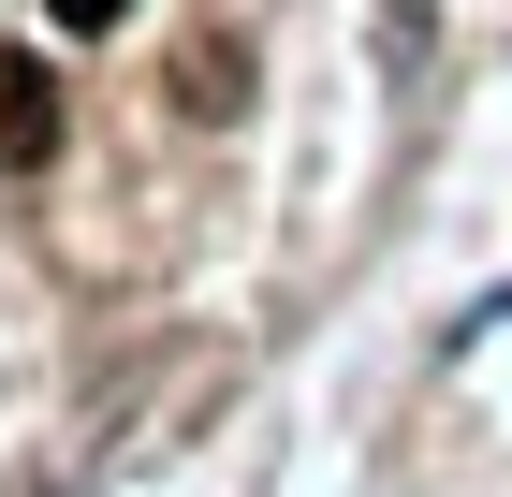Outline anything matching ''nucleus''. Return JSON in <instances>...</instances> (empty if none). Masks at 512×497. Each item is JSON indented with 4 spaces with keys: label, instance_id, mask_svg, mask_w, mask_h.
I'll list each match as a JSON object with an SVG mask.
<instances>
[{
    "label": "nucleus",
    "instance_id": "f257e3e1",
    "mask_svg": "<svg viewBox=\"0 0 512 497\" xmlns=\"http://www.w3.org/2000/svg\"><path fill=\"white\" fill-rule=\"evenodd\" d=\"M59 147V88H44V59H0V161H44Z\"/></svg>",
    "mask_w": 512,
    "mask_h": 497
},
{
    "label": "nucleus",
    "instance_id": "f03ea898",
    "mask_svg": "<svg viewBox=\"0 0 512 497\" xmlns=\"http://www.w3.org/2000/svg\"><path fill=\"white\" fill-rule=\"evenodd\" d=\"M44 15H59V30H118V0H44Z\"/></svg>",
    "mask_w": 512,
    "mask_h": 497
}]
</instances>
